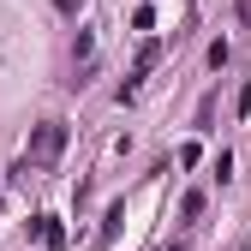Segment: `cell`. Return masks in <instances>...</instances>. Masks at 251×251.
Returning a JSON list of instances; mask_svg holds the SVG:
<instances>
[{
    "label": "cell",
    "instance_id": "6da1fadb",
    "mask_svg": "<svg viewBox=\"0 0 251 251\" xmlns=\"http://www.w3.org/2000/svg\"><path fill=\"white\" fill-rule=\"evenodd\" d=\"M60 150H66V126H60V120H42L36 138H30V168H54Z\"/></svg>",
    "mask_w": 251,
    "mask_h": 251
},
{
    "label": "cell",
    "instance_id": "7a4b0ae2",
    "mask_svg": "<svg viewBox=\"0 0 251 251\" xmlns=\"http://www.w3.org/2000/svg\"><path fill=\"white\" fill-rule=\"evenodd\" d=\"M36 233H42V245H48V251H66V227H60L54 215H42V222H36Z\"/></svg>",
    "mask_w": 251,
    "mask_h": 251
},
{
    "label": "cell",
    "instance_id": "3957f363",
    "mask_svg": "<svg viewBox=\"0 0 251 251\" xmlns=\"http://www.w3.org/2000/svg\"><path fill=\"white\" fill-rule=\"evenodd\" d=\"M120 222H126V203H114V209H108V222H102V239H114V233H120Z\"/></svg>",
    "mask_w": 251,
    "mask_h": 251
},
{
    "label": "cell",
    "instance_id": "277c9868",
    "mask_svg": "<svg viewBox=\"0 0 251 251\" xmlns=\"http://www.w3.org/2000/svg\"><path fill=\"white\" fill-rule=\"evenodd\" d=\"M155 60H162V48H155V42H144V54H138V78H144V72L155 66Z\"/></svg>",
    "mask_w": 251,
    "mask_h": 251
},
{
    "label": "cell",
    "instance_id": "5b68a950",
    "mask_svg": "<svg viewBox=\"0 0 251 251\" xmlns=\"http://www.w3.org/2000/svg\"><path fill=\"white\" fill-rule=\"evenodd\" d=\"M54 6H60V12H66V18H72V12H78V0H54Z\"/></svg>",
    "mask_w": 251,
    "mask_h": 251
}]
</instances>
